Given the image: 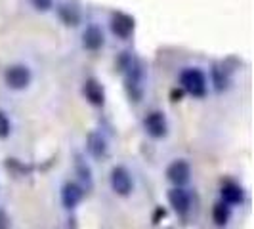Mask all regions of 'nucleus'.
Masks as SVG:
<instances>
[{"label":"nucleus","instance_id":"obj_1","mask_svg":"<svg viewBox=\"0 0 254 229\" xmlns=\"http://www.w3.org/2000/svg\"><path fill=\"white\" fill-rule=\"evenodd\" d=\"M123 73H125V92H127L128 100L140 103L145 94V76H147L143 59L132 57V61L128 63V67Z\"/></svg>","mask_w":254,"mask_h":229},{"label":"nucleus","instance_id":"obj_12","mask_svg":"<svg viewBox=\"0 0 254 229\" xmlns=\"http://www.w3.org/2000/svg\"><path fill=\"white\" fill-rule=\"evenodd\" d=\"M82 197H84V189L78 183H75V181L64 183V187H62V203H64L67 210H73L75 206H78Z\"/></svg>","mask_w":254,"mask_h":229},{"label":"nucleus","instance_id":"obj_11","mask_svg":"<svg viewBox=\"0 0 254 229\" xmlns=\"http://www.w3.org/2000/svg\"><path fill=\"white\" fill-rule=\"evenodd\" d=\"M56 12H58V17L62 19L64 25L76 27L80 23V8L76 6L75 2H71V0H65L62 4H58Z\"/></svg>","mask_w":254,"mask_h":229},{"label":"nucleus","instance_id":"obj_19","mask_svg":"<svg viewBox=\"0 0 254 229\" xmlns=\"http://www.w3.org/2000/svg\"><path fill=\"white\" fill-rule=\"evenodd\" d=\"M33 4V8L38 12H48L54 8V0H29Z\"/></svg>","mask_w":254,"mask_h":229},{"label":"nucleus","instance_id":"obj_3","mask_svg":"<svg viewBox=\"0 0 254 229\" xmlns=\"http://www.w3.org/2000/svg\"><path fill=\"white\" fill-rule=\"evenodd\" d=\"M241 65V61L237 57H228L220 63L212 65V84H214V90L218 94L226 92L231 84V78H233V73L237 71V67Z\"/></svg>","mask_w":254,"mask_h":229},{"label":"nucleus","instance_id":"obj_2","mask_svg":"<svg viewBox=\"0 0 254 229\" xmlns=\"http://www.w3.org/2000/svg\"><path fill=\"white\" fill-rule=\"evenodd\" d=\"M180 86L186 94H190L193 98H204L208 92V82L206 75L199 67H188L180 73Z\"/></svg>","mask_w":254,"mask_h":229},{"label":"nucleus","instance_id":"obj_17","mask_svg":"<svg viewBox=\"0 0 254 229\" xmlns=\"http://www.w3.org/2000/svg\"><path fill=\"white\" fill-rule=\"evenodd\" d=\"M75 168H76V174H78V178L82 179L84 183H86V187H92V170H90V166L86 165V161L82 159V155H76L75 157Z\"/></svg>","mask_w":254,"mask_h":229},{"label":"nucleus","instance_id":"obj_6","mask_svg":"<svg viewBox=\"0 0 254 229\" xmlns=\"http://www.w3.org/2000/svg\"><path fill=\"white\" fill-rule=\"evenodd\" d=\"M111 189L117 193V195H121V197H128L132 189H134V181H132V176H130V172H128L125 166H115L113 170H111Z\"/></svg>","mask_w":254,"mask_h":229},{"label":"nucleus","instance_id":"obj_10","mask_svg":"<svg viewBox=\"0 0 254 229\" xmlns=\"http://www.w3.org/2000/svg\"><path fill=\"white\" fill-rule=\"evenodd\" d=\"M82 94L90 105H94V107L105 105V90L98 78H86V82L82 86Z\"/></svg>","mask_w":254,"mask_h":229},{"label":"nucleus","instance_id":"obj_8","mask_svg":"<svg viewBox=\"0 0 254 229\" xmlns=\"http://www.w3.org/2000/svg\"><path fill=\"white\" fill-rule=\"evenodd\" d=\"M190 178H191V166L184 159L174 161L172 165H168V168H166V179L170 183H174V187L186 185L190 181Z\"/></svg>","mask_w":254,"mask_h":229},{"label":"nucleus","instance_id":"obj_4","mask_svg":"<svg viewBox=\"0 0 254 229\" xmlns=\"http://www.w3.org/2000/svg\"><path fill=\"white\" fill-rule=\"evenodd\" d=\"M31 80H33V73L27 65H10L4 71V82L12 90H25L31 84Z\"/></svg>","mask_w":254,"mask_h":229},{"label":"nucleus","instance_id":"obj_5","mask_svg":"<svg viewBox=\"0 0 254 229\" xmlns=\"http://www.w3.org/2000/svg\"><path fill=\"white\" fill-rule=\"evenodd\" d=\"M134 29H136V19L130 13L113 12V15H111V33L115 37L127 40L134 35Z\"/></svg>","mask_w":254,"mask_h":229},{"label":"nucleus","instance_id":"obj_7","mask_svg":"<svg viewBox=\"0 0 254 229\" xmlns=\"http://www.w3.org/2000/svg\"><path fill=\"white\" fill-rule=\"evenodd\" d=\"M143 126H145V132L155 140H161L168 134V122H166V116L163 111L147 113V116L143 118Z\"/></svg>","mask_w":254,"mask_h":229},{"label":"nucleus","instance_id":"obj_21","mask_svg":"<svg viewBox=\"0 0 254 229\" xmlns=\"http://www.w3.org/2000/svg\"><path fill=\"white\" fill-rule=\"evenodd\" d=\"M170 96H172V102H178L180 98L184 96V90H172V94H170Z\"/></svg>","mask_w":254,"mask_h":229},{"label":"nucleus","instance_id":"obj_16","mask_svg":"<svg viewBox=\"0 0 254 229\" xmlns=\"http://www.w3.org/2000/svg\"><path fill=\"white\" fill-rule=\"evenodd\" d=\"M229 218H231V208H229L226 203L218 201V203L212 206V220H214V224H216L218 228H224L229 222Z\"/></svg>","mask_w":254,"mask_h":229},{"label":"nucleus","instance_id":"obj_15","mask_svg":"<svg viewBox=\"0 0 254 229\" xmlns=\"http://www.w3.org/2000/svg\"><path fill=\"white\" fill-rule=\"evenodd\" d=\"M86 149L94 159H103L107 155V141L100 132H90L86 136Z\"/></svg>","mask_w":254,"mask_h":229},{"label":"nucleus","instance_id":"obj_13","mask_svg":"<svg viewBox=\"0 0 254 229\" xmlns=\"http://www.w3.org/2000/svg\"><path fill=\"white\" fill-rule=\"evenodd\" d=\"M103 31L98 25H90L86 27V31L82 33V46L88 52H98L103 48Z\"/></svg>","mask_w":254,"mask_h":229},{"label":"nucleus","instance_id":"obj_9","mask_svg":"<svg viewBox=\"0 0 254 229\" xmlns=\"http://www.w3.org/2000/svg\"><path fill=\"white\" fill-rule=\"evenodd\" d=\"M166 199L168 204L172 206L174 212L178 214H188L191 208V193L184 187H172V189L166 193Z\"/></svg>","mask_w":254,"mask_h":229},{"label":"nucleus","instance_id":"obj_20","mask_svg":"<svg viewBox=\"0 0 254 229\" xmlns=\"http://www.w3.org/2000/svg\"><path fill=\"white\" fill-rule=\"evenodd\" d=\"M0 229H12L10 216H8L6 210H2V208H0Z\"/></svg>","mask_w":254,"mask_h":229},{"label":"nucleus","instance_id":"obj_14","mask_svg":"<svg viewBox=\"0 0 254 229\" xmlns=\"http://www.w3.org/2000/svg\"><path fill=\"white\" fill-rule=\"evenodd\" d=\"M220 195H222V203H226L228 206H231V204H241L245 201V191L235 181H226L222 185V189H220Z\"/></svg>","mask_w":254,"mask_h":229},{"label":"nucleus","instance_id":"obj_18","mask_svg":"<svg viewBox=\"0 0 254 229\" xmlns=\"http://www.w3.org/2000/svg\"><path fill=\"white\" fill-rule=\"evenodd\" d=\"M12 132V122L8 118V114L0 109V140H6Z\"/></svg>","mask_w":254,"mask_h":229}]
</instances>
